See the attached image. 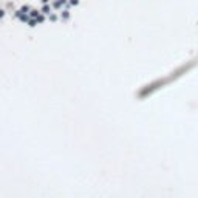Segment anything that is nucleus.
<instances>
[{
    "instance_id": "1",
    "label": "nucleus",
    "mask_w": 198,
    "mask_h": 198,
    "mask_svg": "<svg viewBox=\"0 0 198 198\" xmlns=\"http://www.w3.org/2000/svg\"><path fill=\"white\" fill-rule=\"evenodd\" d=\"M63 3H65V0H59V2H56V3H54V6H56V8H60Z\"/></svg>"
},
{
    "instance_id": "4",
    "label": "nucleus",
    "mask_w": 198,
    "mask_h": 198,
    "mask_svg": "<svg viewBox=\"0 0 198 198\" xmlns=\"http://www.w3.org/2000/svg\"><path fill=\"white\" fill-rule=\"evenodd\" d=\"M3 12H5L3 9H0V17H3Z\"/></svg>"
},
{
    "instance_id": "2",
    "label": "nucleus",
    "mask_w": 198,
    "mask_h": 198,
    "mask_svg": "<svg viewBox=\"0 0 198 198\" xmlns=\"http://www.w3.org/2000/svg\"><path fill=\"white\" fill-rule=\"evenodd\" d=\"M37 14H39V12H37V11H31V17H36Z\"/></svg>"
},
{
    "instance_id": "3",
    "label": "nucleus",
    "mask_w": 198,
    "mask_h": 198,
    "mask_svg": "<svg viewBox=\"0 0 198 198\" xmlns=\"http://www.w3.org/2000/svg\"><path fill=\"white\" fill-rule=\"evenodd\" d=\"M71 5H77V0H71Z\"/></svg>"
},
{
    "instance_id": "5",
    "label": "nucleus",
    "mask_w": 198,
    "mask_h": 198,
    "mask_svg": "<svg viewBox=\"0 0 198 198\" xmlns=\"http://www.w3.org/2000/svg\"><path fill=\"white\" fill-rule=\"evenodd\" d=\"M42 2H44V3H47V2H48V0H42Z\"/></svg>"
}]
</instances>
